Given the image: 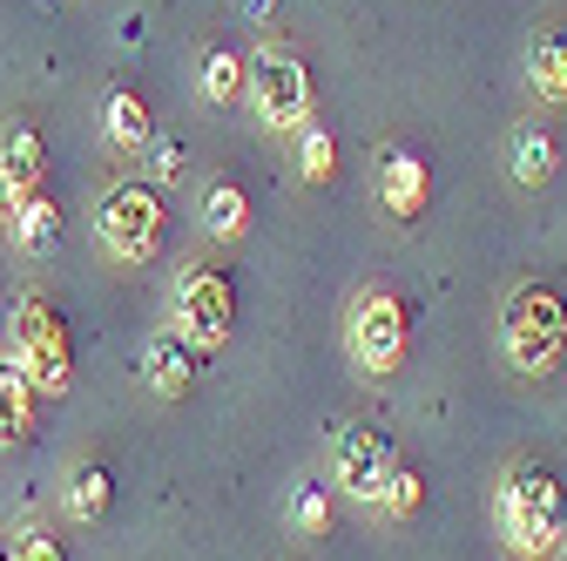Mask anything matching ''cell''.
<instances>
[{
	"mask_svg": "<svg viewBox=\"0 0 567 561\" xmlns=\"http://www.w3.org/2000/svg\"><path fill=\"white\" fill-rule=\"evenodd\" d=\"M493 521H501V534H507L514 554L534 561L540 548H554V541L567 534V487H560L547 467L520 460V467H507L501 494H493Z\"/></svg>",
	"mask_w": 567,
	"mask_h": 561,
	"instance_id": "obj_1",
	"label": "cell"
},
{
	"mask_svg": "<svg viewBox=\"0 0 567 561\" xmlns=\"http://www.w3.org/2000/svg\"><path fill=\"white\" fill-rule=\"evenodd\" d=\"M501 338H507L514 373L547 379L567 359V298L554 285H514L507 312H501Z\"/></svg>",
	"mask_w": 567,
	"mask_h": 561,
	"instance_id": "obj_2",
	"label": "cell"
},
{
	"mask_svg": "<svg viewBox=\"0 0 567 561\" xmlns=\"http://www.w3.org/2000/svg\"><path fill=\"white\" fill-rule=\"evenodd\" d=\"M169 210H163V196H156V183H109L102 190V203H95V237H102V251L115 257V264H150L156 251H163V224Z\"/></svg>",
	"mask_w": 567,
	"mask_h": 561,
	"instance_id": "obj_3",
	"label": "cell"
},
{
	"mask_svg": "<svg viewBox=\"0 0 567 561\" xmlns=\"http://www.w3.org/2000/svg\"><path fill=\"white\" fill-rule=\"evenodd\" d=\"M169 325L196 345V353H224L237 332V292L217 264H183L169 292Z\"/></svg>",
	"mask_w": 567,
	"mask_h": 561,
	"instance_id": "obj_4",
	"label": "cell"
},
{
	"mask_svg": "<svg viewBox=\"0 0 567 561\" xmlns=\"http://www.w3.org/2000/svg\"><path fill=\"white\" fill-rule=\"evenodd\" d=\"M8 338H14V359H21V373L48 392V399H61L68 386H75V345H68V325H61V312L48 305V298H21L14 305V318H8Z\"/></svg>",
	"mask_w": 567,
	"mask_h": 561,
	"instance_id": "obj_5",
	"label": "cell"
},
{
	"mask_svg": "<svg viewBox=\"0 0 567 561\" xmlns=\"http://www.w3.org/2000/svg\"><path fill=\"white\" fill-rule=\"evenodd\" d=\"M405 338H412V312L405 298L392 292H359L344 312V345H351V359H359V373L385 379L405 366Z\"/></svg>",
	"mask_w": 567,
	"mask_h": 561,
	"instance_id": "obj_6",
	"label": "cell"
},
{
	"mask_svg": "<svg viewBox=\"0 0 567 561\" xmlns=\"http://www.w3.org/2000/svg\"><path fill=\"white\" fill-rule=\"evenodd\" d=\"M244 95L264 115V129H305L311 122V75H305V61L284 54V48L250 54V89Z\"/></svg>",
	"mask_w": 567,
	"mask_h": 561,
	"instance_id": "obj_7",
	"label": "cell"
},
{
	"mask_svg": "<svg viewBox=\"0 0 567 561\" xmlns=\"http://www.w3.org/2000/svg\"><path fill=\"white\" fill-rule=\"evenodd\" d=\"M392 440L379 427H365V419H351V427L338 434V487L351 501H379L385 480H392Z\"/></svg>",
	"mask_w": 567,
	"mask_h": 561,
	"instance_id": "obj_8",
	"label": "cell"
},
{
	"mask_svg": "<svg viewBox=\"0 0 567 561\" xmlns=\"http://www.w3.org/2000/svg\"><path fill=\"white\" fill-rule=\"evenodd\" d=\"M196 366H203V353L169 325V332L150 338V353H142V386H150L156 399H183V392L196 386Z\"/></svg>",
	"mask_w": 567,
	"mask_h": 561,
	"instance_id": "obj_9",
	"label": "cell"
},
{
	"mask_svg": "<svg viewBox=\"0 0 567 561\" xmlns=\"http://www.w3.org/2000/svg\"><path fill=\"white\" fill-rule=\"evenodd\" d=\"M0 170L14 176L21 196H41L48 190V143L34 122H8V135H0Z\"/></svg>",
	"mask_w": 567,
	"mask_h": 561,
	"instance_id": "obj_10",
	"label": "cell"
},
{
	"mask_svg": "<svg viewBox=\"0 0 567 561\" xmlns=\"http://www.w3.org/2000/svg\"><path fill=\"white\" fill-rule=\"evenodd\" d=\"M102 135L122 150V156H135V150H150L156 143V109L142 102L135 89H115L109 102H102Z\"/></svg>",
	"mask_w": 567,
	"mask_h": 561,
	"instance_id": "obj_11",
	"label": "cell"
},
{
	"mask_svg": "<svg viewBox=\"0 0 567 561\" xmlns=\"http://www.w3.org/2000/svg\"><path fill=\"white\" fill-rule=\"evenodd\" d=\"M34 406H41V386L21 373V359H0V447H21L34 434Z\"/></svg>",
	"mask_w": 567,
	"mask_h": 561,
	"instance_id": "obj_12",
	"label": "cell"
},
{
	"mask_svg": "<svg viewBox=\"0 0 567 561\" xmlns=\"http://www.w3.org/2000/svg\"><path fill=\"white\" fill-rule=\"evenodd\" d=\"M425 163L412 156V150H385V163H379V203L392 210V217H419L425 210Z\"/></svg>",
	"mask_w": 567,
	"mask_h": 561,
	"instance_id": "obj_13",
	"label": "cell"
},
{
	"mask_svg": "<svg viewBox=\"0 0 567 561\" xmlns=\"http://www.w3.org/2000/svg\"><path fill=\"white\" fill-rule=\"evenodd\" d=\"M527 82H534V95L540 102H567V34L560 28H547V34H534V48H527Z\"/></svg>",
	"mask_w": 567,
	"mask_h": 561,
	"instance_id": "obj_14",
	"label": "cell"
},
{
	"mask_svg": "<svg viewBox=\"0 0 567 561\" xmlns=\"http://www.w3.org/2000/svg\"><path fill=\"white\" fill-rule=\"evenodd\" d=\"M554 163H560L554 129H547V122H520V129H514V183L540 190V183L554 176Z\"/></svg>",
	"mask_w": 567,
	"mask_h": 561,
	"instance_id": "obj_15",
	"label": "cell"
},
{
	"mask_svg": "<svg viewBox=\"0 0 567 561\" xmlns=\"http://www.w3.org/2000/svg\"><path fill=\"white\" fill-rule=\"evenodd\" d=\"M203 231L209 237H244L250 231V196H244V183H230V176L203 183Z\"/></svg>",
	"mask_w": 567,
	"mask_h": 561,
	"instance_id": "obj_16",
	"label": "cell"
},
{
	"mask_svg": "<svg viewBox=\"0 0 567 561\" xmlns=\"http://www.w3.org/2000/svg\"><path fill=\"white\" fill-rule=\"evenodd\" d=\"M14 244H21L28 257H54V244H61V210H54V196H48V190L21 203V217H14Z\"/></svg>",
	"mask_w": 567,
	"mask_h": 561,
	"instance_id": "obj_17",
	"label": "cell"
},
{
	"mask_svg": "<svg viewBox=\"0 0 567 561\" xmlns=\"http://www.w3.org/2000/svg\"><path fill=\"white\" fill-rule=\"evenodd\" d=\"M196 82H203V95H209V102H237V95L250 89V61H244V54H230V48H209V54H203V68H196Z\"/></svg>",
	"mask_w": 567,
	"mask_h": 561,
	"instance_id": "obj_18",
	"label": "cell"
},
{
	"mask_svg": "<svg viewBox=\"0 0 567 561\" xmlns=\"http://www.w3.org/2000/svg\"><path fill=\"white\" fill-rule=\"evenodd\" d=\"M109 467H75V480H68V514L75 521H102L109 514Z\"/></svg>",
	"mask_w": 567,
	"mask_h": 561,
	"instance_id": "obj_19",
	"label": "cell"
},
{
	"mask_svg": "<svg viewBox=\"0 0 567 561\" xmlns=\"http://www.w3.org/2000/svg\"><path fill=\"white\" fill-rule=\"evenodd\" d=\"M298 170H305V183H331L338 176V143H331L324 122H305L298 129Z\"/></svg>",
	"mask_w": 567,
	"mask_h": 561,
	"instance_id": "obj_20",
	"label": "cell"
},
{
	"mask_svg": "<svg viewBox=\"0 0 567 561\" xmlns=\"http://www.w3.org/2000/svg\"><path fill=\"white\" fill-rule=\"evenodd\" d=\"M291 528H298V534H324V528H331V494H324V480H298V487H291Z\"/></svg>",
	"mask_w": 567,
	"mask_h": 561,
	"instance_id": "obj_21",
	"label": "cell"
},
{
	"mask_svg": "<svg viewBox=\"0 0 567 561\" xmlns=\"http://www.w3.org/2000/svg\"><path fill=\"white\" fill-rule=\"evenodd\" d=\"M379 508H385L392 521H412V514L425 508V480H419L412 467H392V480H385V494H379Z\"/></svg>",
	"mask_w": 567,
	"mask_h": 561,
	"instance_id": "obj_22",
	"label": "cell"
},
{
	"mask_svg": "<svg viewBox=\"0 0 567 561\" xmlns=\"http://www.w3.org/2000/svg\"><path fill=\"white\" fill-rule=\"evenodd\" d=\"M14 561H68V548H61V534L54 528H41V521H28L21 534H14V548H8Z\"/></svg>",
	"mask_w": 567,
	"mask_h": 561,
	"instance_id": "obj_23",
	"label": "cell"
},
{
	"mask_svg": "<svg viewBox=\"0 0 567 561\" xmlns=\"http://www.w3.org/2000/svg\"><path fill=\"white\" fill-rule=\"evenodd\" d=\"M150 170H156V183H176V170H183V143H176V135H156V143H150Z\"/></svg>",
	"mask_w": 567,
	"mask_h": 561,
	"instance_id": "obj_24",
	"label": "cell"
},
{
	"mask_svg": "<svg viewBox=\"0 0 567 561\" xmlns=\"http://www.w3.org/2000/svg\"><path fill=\"white\" fill-rule=\"evenodd\" d=\"M21 203H28V196L14 190V176H8V170H0V231H14V217H21Z\"/></svg>",
	"mask_w": 567,
	"mask_h": 561,
	"instance_id": "obj_25",
	"label": "cell"
},
{
	"mask_svg": "<svg viewBox=\"0 0 567 561\" xmlns=\"http://www.w3.org/2000/svg\"><path fill=\"white\" fill-rule=\"evenodd\" d=\"M244 14H250V21H270V14H277V0H244Z\"/></svg>",
	"mask_w": 567,
	"mask_h": 561,
	"instance_id": "obj_26",
	"label": "cell"
},
{
	"mask_svg": "<svg viewBox=\"0 0 567 561\" xmlns=\"http://www.w3.org/2000/svg\"><path fill=\"white\" fill-rule=\"evenodd\" d=\"M0 561H14V554H0Z\"/></svg>",
	"mask_w": 567,
	"mask_h": 561,
	"instance_id": "obj_27",
	"label": "cell"
},
{
	"mask_svg": "<svg viewBox=\"0 0 567 561\" xmlns=\"http://www.w3.org/2000/svg\"><path fill=\"white\" fill-rule=\"evenodd\" d=\"M560 561H567V554H560Z\"/></svg>",
	"mask_w": 567,
	"mask_h": 561,
	"instance_id": "obj_28",
	"label": "cell"
}]
</instances>
